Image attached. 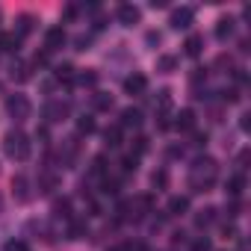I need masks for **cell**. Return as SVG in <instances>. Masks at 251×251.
Here are the masks:
<instances>
[{"label": "cell", "instance_id": "1", "mask_svg": "<svg viewBox=\"0 0 251 251\" xmlns=\"http://www.w3.org/2000/svg\"><path fill=\"white\" fill-rule=\"evenodd\" d=\"M216 177H219L216 160L213 157H198L192 163V172H189V186H192V192H207L216 183Z\"/></svg>", "mask_w": 251, "mask_h": 251}, {"label": "cell", "instance_id": "2", "mask_svg": "<svg viewBox=\"0 0 251 251\" xmlns=\"http://www.w3.org/2000/svg\"><path fill=\"white\" fill-rule=\"evenodd\" d=\"M3 151H6V157H12V160H18V163L30 160V151H33L30 136H27L24 130H9V133L3 136Z\"/></svg>", "mask_w": 251, "mask_h": 251}, {"label": "cell", "instance_id": "3", "mask_svg": "<svg viewBox=\"0 0 251 251\" xmlns=\"http://www.w3.org/2000/svg\"><path fill=\"white\" fill-rule=\"evenodd\" d=\"M6 112H9L15 121H27L30 112H33V103H30L27 95H9V98H6Z\"/></svg>", "mask_w": 251, "mask_h": 251}, {"label": "cell", "instance_id": "4", "mask_svg": "<svg viewBox=\"0 0 251 251\" xmlns=\"http://www.w3.org/2000/svg\"><path fill=\"white\" fill-rule=\"evenodd\" d=\"M192 18H195V9H192V6H180V9H172L169 24H172L175 30H186V27L192 24Z\"/></svg>", "mask_w": 251, "mask_h": 251}, {"label": "cell", "instance_id": "5", "mask_svg": "<svg viewBox=\"0 0 251 251\" xmlns=\"http://www.w3.org/2000/svg\"><path fill=\"white\" fill-rule=\"evenodd\" d=\"M68 112H71L68 100H48V106H45V118L48 121H62V118H68Z\"/></svg>", "mask_w": 251, "mask_h": 251}, {"label": "cell", "instance_id": "6", "mask_svg": "<svg viewBox=\"0 0 251 251\" xmlns=\"http://www.w3.org/2000/svg\"><path fill=\"white\" fill-rule=\"evenodd\" d=\"M12 195H15L18 204H27V201L33 198V192H30V180H27L24 175H15V177H12Z\"/></svg>", "mask_w": 251, "mask_h": 251}, {"label": "cell", "instance_id": "7", "mask_svg": "<svg viewBox=\"0 0 251 251\" xmlns=\"http://www.w3.org/2000/svg\"><path fill=\"white\" fill-rule=\"evenodd\" d=\"M65 42H68V36H65L62 27H50V30L45 33V50H48V53H50V50H59Z\"/></svg>", "mask_w": 251, "mask_h": 251}, {"label": "cell", "instance_id": "8", "mask_svg": "<svg viewBox=\"0 0 251 251\" xmlns=\"http://www.w3.org/2000/svg\"><path fill=\"white\" fill-rule=\"evenodd\" d=\"M139 18H142V12H139L133 3H121V6H118V24L133 27V24H139Z\"/></svg>", "mask_w": 251, "mask_h": 251}, {"label": "cell", "instance_id": "9", "mask_svg": "<svg viewBox=\"0 0 251 251\" xmlns=\"http://www.w3.org/2000/svg\"><path fill=\"white\" fill-rule=\"evenodd\" d=\"M145 89H148V77L139 74V71L124 80V92H127V95H145Z\"/></svg>", "mask_w": 251, "mask_h": 251}, {"label": "cell", "instance_id": "10", "mask_svg": "<svg viewBox=\"0 0 251 251\" xmlns=\"http://www.w3.org/2000/svg\"><path fill=\"white\" fill-rule=\"evenodd\" d=\"M139 124H142V109H136V106H127V109H121V121H118V127H139Z\"/></svg>", "mask_w": 251, "mask_h": 251}, {"label": "cell", "instance_id": "11", "mask_svg": "<svg viewBox=\"0 0 251 251\" xmlns=\"http://www.w3.org/2000/svg\"><path fill=\"white\" fill-rule=\"evenodd\" d=\"M36 186H39V192H42V195H53V192L59 189V175H53V172H42Z\"/></svg>", "mask_w": 251, "mask_h": 251}, {"label": "cell", "instance_id": "12", "mask_svg": "<svg viewBox=\"0 0 251 251\" xmlns=\"http://www.w3.org/2000/svg\"><path fill=\"white\" fill-rule=\"evenodd\" d=\"M225 192H227V198H239V195L245 192V175H242V172L230 175V177L225 180Z\"/></svg>", "mask_w": 251, "mask_h": 251}, {"label": "cell", "instance_id": "13", "mask_svg": "<svg viewBox=\"0 0 251 251\" xmlns=\"http://www.w3.org/2000/svg\"><path fill=\"white\" fill-rule=\"evenodd\" d=\"M33 30H36V15H30V12L18 15V24H15V36H18V39H24V36H30Z\"/></svg>", "mask_w": 251, "mask_h": 251}, {"label": "cell", "instance_id": "14", "mask_svg": "<svg viewBox=\"0 0 251 251\" xmlns=\"http://www.w3.org/2000/svg\"><path fill=\"white\" fill-rule=\"evenodd\" d=\"M175 127L177 130H195V112L192 109H180L175 115Z\"/></svg>", "mask_w": 251, "mask_h": 251}, {"label": "cell", "instance_id": "15", "mask_svg": "<svg viewBox=\"0 0 251 251\" xmlns=\"http://www.w3.org/2000/svg\"><path fill=\"white\" fill-rule=\"evenodd\" d=\"M74 77H77V71H74L71 62H62V65L53 68V80L56 83H74Z\"/></svg>", "mask_w": 251, "mask_h": 251}, {"label": "cell", "instance_id": "16", "mask_svg": "<svg viewBox=\"0 0 251 251\" xmlns=\"http://www.w3.org/2000/svg\"><path fill=\"white\" fill-rule=\"evenodd\" d=\"M9 74H12V80H15V83H27V80L33 77V65H30V62H15Z\"/></svg>", "mask_w": 251, "mask_h": 251}, {"label": "cell", "instance_id": "17", "mask_svg": "<svg viewBox=\"0 0 251 251\" xmlns=\"http://www.w3.org/2000/svg\"><path fill=\"white\" fill-rule=\"evenodd\" d=\"M154 106H157V115H169V112H172V92H169V89H160Z\"/></svg>", "mask_w": 251, "mask_h": 251}, {"label": "cell", "instance_id": "18", "mask_svg": "<svg viewBox=\"0 0 251 251\" xmlns=\"http://www.w3.org/2000/svg\"><path fill=\"white\" fill-rule=\"evenodd\" d=\"M169 216H183L186 210H189V198L186 195H175V198H169Z\"/></svg>", "mask_w": 251, "mask_h": 251}, {"label": "cell", "instance_id": "19", "mask_svg": "<svg viewBox=\"0 0 251 251\" xmlns=\"http://www.w3.org/2000/svg\"><path fill=\"white\" fill-rule=\"evenodd\" d=\"M213 222H216V207H204V210H198V213H195V227H198V230L210 227Z\"/></svg>", "mask_w": 251, "mask_h": 251}, {"label": "cell", "instance_id": "20", "mask_svg": "<svg viewBox=\"0 0 251 251\" xmlns=\"http://www.w3.org/2000/svg\"><path fill=\"white\" fill-rule=\"evenodd\" d=\"M183 48H186V56H201V50H204V36L192 33V36L183 42Z\"/></svg>", "mask_w": 251, "mask_h": 251}, {"label": "cell", "instance_id": "21", "mask_svg": "<svg viewBox=\"0 0 251 251\" xmlns=\"http://www.w3.org/2000/svg\"><path fill=\"white\" fill-rule=\"evenodd\" d=\"M233 24H236L233 18H222V21L216 24V39H219V42H227V39L233 36Z\"/></svg>", "mask_w": 251, "mask_h": 251}, {"label": "cell", "instance_id": "22", "mask_svg": "<svg viewBox=\"0 0 251 251\" xmlns=\"http://www.w3.org/2000/svg\"><path fill=\"white\" fill-rule=\"evenodd\" d=\"M103 142H106V148H121V127L118 124H112V127L103 130Z\"/></svg>", "mask_w": 251, "mask_h": 251}, {"label": "cell", "instance_id": "23", "mask_svg": "<svg viewBox=\"0 0 251 251\" xmlns=\"http://www.w3.org/2000/svg\"><path fill=\"white\" fill-rule=\"evenodd\" d=\"M83 236H89L86 222H83V219H71V225H68V239H83Z\"/></svg>", "mask_w": 251, "mask_h": 251}, {"label": "cell", "instance_id": "24", "mask_svg": "<svg viewBox=\"0 0 251 251\" xmlns=\"http://www.w3.org/2000/svg\"><path fill=\"white\" fill-rule=\"evenodd\" d=\"M18 45H21V39H18L15 33H0V50H3V53L18 50Z\"/></svg>", "mask_w": 251, "mask_h": 251}, {"label": "cell", "instance_id": "25", "mask_svg": "<svg viewBox=\"0 0 251 251\" xmlns=\"http://www.w3.org/2000/svg\"><path fill=\"white\" fill-rule=\"evenodd\" d=\"M157 71H160V74H172V71H177V56H172V53L160 56V59H157Z\"/></svg>", "mask_w": 251, "mask_h": 251}, {"label": "cell", "instance_id": "26", "mask_svg": "<svg viewBox=\"0 0 251 251\" xmlns=\"http://www.w3.org/2000/svg\"><path fill=\"white\" fill-rule=\"evenodd\" d=\"M95 133V118L92 115H80L77 118V136H89Z\"/></svg>", "mask_w": 251, "mask_h": 251}, {"label": "cell", "instance_id": "27", "mask_svg": "<svg viewBox=\"0 0 251 251\" xmlns=\"http://www.w3.org/2000/svg\"><path fill=\"white\" fill-rule=\"evenodd\" d=\"M53 216L71 219V198H56V201H53Z\"/></svg>", "mask_w": 251, "mask_h": 251}, {"label": "cell", "instance_id": "28", "mask_svg": "<svg viewBox=\"0 0 251 251\" xmlns=\"http://www.w3.org/2000/svg\"><path fill=\"white\" fill-rule=\"evenodd\" d=\"M92 100H95V109H100V112H109V109H112V98L103 95V92H95Z\"/></svg>", "mask_w": 251, "mask_h": 251}, {"label": "cell", "instance_id": "29", "mask_svg": "<svg viewBox=\"0 0 251 251\" xmlns=\"http://www.w3.org/2000/svg\"><path fill=\"white\" fill-rule=\"evenodd\" d=\"M151 186H154L157 192L166 189V186H169V172H166V169H157V172L151 175Z\"/></svg>", "mask_w": 251, "mask_h": 251}, {"label": "cell", "instance_id": "30", "mask_svg": "<svg viewBox=\"0 0 251 251\" xmlns=\"http://www.w3.org/2000/svg\"><path fill=\"white\" fill-rule=\"evenodd\" d=\"M118 189H121V180L118 177H103L100 180V192L103 195H118Z\"/></svg>", "mask_w": 251, "mask_h": 251}, {"label": "cell", "instance_id": "31", "mask_svg": "<svg viewBox=\"0 0 251 251\" xmlns=\"http://www.w3.org/2000/svg\"><path fill=\"white\" fill-rule=\"evenodd\" d=\"M92 175H98V177H106V157H103V154H98V157L92 160Z\"/></svg>", "mask_w": 251, "mask_h": 251}, {"label": "cell", "instance_id": "32", "mask_svg": "<svg viewBox=\"0 0 251 251\" xmlns=\"http://www.w3.org/2000/svg\"><path fill=\"white\" fill-rule=\"evenodd\" d=\"M136 166H139V157H133V154H127V157L121 160V172H124V175H133Z\"/></svg>", "mask_w": 251, "mask_h": 251}, {"label": "cell", "instance_id": "33", "mask_svg": "<svg viewBox=\"0 0 251 251\" xmlns=\"http://www.w3.org/2000/svg\"><path fill=\"white\" fill-rule=\"evenodd\" d=\"M74 83H80V86H89V89H92V86L98 83V74H95V71H83V74H77V77H74Z\"/></svg>", "mask_w": 251, "mask_h": 251}, {"label": "cell", "instance_id": "34", "mask_svg": "<svg viewBox=\"0 0 251 251\" xmlns=\"http://www.w3.org/2000/svg\"><path fill=\"white\" fill-rule=\"evenodd\" d=\"M225 213H227V219H236V216L242 213V201H239V198H227V207H225Z\"/></svg>", "mask_w": 251, "mask_h": 251}, {"label": "cell", "instance_id": "35", "mask_svg": "<svg viewBox=\"0 0 251 251\" xmlns=\"http://www.w3.org/2000/svg\"><path fill=\"white\" fill-rule=\"evenodd\" d=\"M145 151H148V136H136V142H133V151H130V154H133V157H142Z\"/></svg>", "mask_w": 251, "mask_h": 251}, {"label": "cell", "instance_id": "36", "mask_svg": "<svg viewBox=\"0 0 251 251\" xmlns=\"http://www.w3.org/2000/svg\"><path fill=\"white\" fill-rule=\"evenodd\" d=\"M213 248V242L207 239V236H198V239H192V245H189V251H210Z\"/></svg>", "mask_w": 251, "mask_h": 251}, {"label": "cell", "instance_id": "37", "mask_svg": "<svg viewBox=\"0 0 251 251\" xmlns=\"http://www.w3.org/2000/svg\"><path fill=\"white\" fill-rule=\"evenodd\" d=\"M80 15V6H74V3H68L65 9H62V21H74Z\"/></svg>", "mask_w": 251, "mask_h": 251}, {"label": "cell", "instance_id": "38", "mask_svg": "<svg viewBox=\"0 0 251 251\" xmlns=\"http://www.w3.org/2000/svg\"><path fill=\"white\" fill-rule=\"evenodd\" d=\"M48 56H50L48 50H39V53L33 56V62H30V65H33V68H45V65H48Z\"/></svg>", "mask_w": 251, "mask_h": 251}, {"label": "cell", "instance_id": "39", "mask_svg": "<svg viewBox=\"0 0 251 251\" xmlns=\"http://www.w3.org/2000/svg\"><path fill=\"white\" fill-rule=\"evenodd\" d=\"M6 251H30V245L24 239H9L6 242Z\"/></svg>", "mask_w": 251, "mask_h": 251}, {"label": "cell", "instance_id": "40", "mask_svg": "<svg viewBox=\"0 0 251 251\" xmlns=\"http://www.w3.org/2000/svg\"><path fill=\"white\" fill-rule=\"evenodd\" d=\"M189 80H192V86H201V83H204V80H207V68H195V71H192V77H189Z\"/></svg>", "mask_w": 251, "mask_h": 251}, {"label": "cell", "instance_id": "41", "mask_svg": "<svg viewBox=\"0 0 251 251\" xmlns=\"http://www.w3.org/2000/svg\"><path fill=\"white\" fill-rule=\"evenodd\" d=\"M222 98H225L227 103H236L242 95H239V89H233V86H230V89H225V92H222Z\"/></svg>", "mask_w": 251, "mask_h": 251}, {"label": "cell", "instance_id": "42", "mask_svg": "<svg viewBox=\"0 0 251 251\" xmlns=\"http://www.w3.org/2000/svg\"><path fill=\"white\" fill-rule=\"evenodd\" d=\"M145 42H148V48H157V45H160V42H163V36H160V33H157V30H151V33H148V36H145Z\"/></svg>", "mask_w": 251, "mask_h": 251}, {"label": "cell", "instance_id": "43", "mask_svg": "<svg viewBox=\"0 0 251 251\" xmlns=\"http://www.w3.org/2000/svg\"><path fill=\"white\" fill-rule=\"evenodd\" d=\"M89 45H92L89 36H77V39H74V48H77V50H89Z\"/></svg>", "mask_w": 251, "mask_h": 251}, {"label": "cell", "instance_id": "44", "mask_svg": "<svg viewBox=\"0 0 251 251\" xmlns=\"http://www.w3.org/2000/svg\"><path fill=\"white\" fill-rule=\"evenodd\" d=\"M192 145H195V148H201V145H207V133H201V130H195V133H192Z\"/></svg>", "mask_w": 251, "mask_h": 251}, {"label": "cell", "instance_id": "45", "mask_svg": "<svg viewBox=\"0 0 251 251\" xmlns=\"http://www.w3.org/2000/svg\"><path fill=\"white\" fill-rule=\"evenodd\" d=\"M216 65H219V68H230V65H233V59H230V56H225V53H222V56H219V59H216Z\"/></svg>", "mask_w": 251, "mask_h": 251}, {"label": "cell", "instance_id": "46", "mask_svg": "<svg viewBox=\"0 0 251 251\" xmlns=\"http://www.w3.org/2000/svg\"><path fill=\"white\" fill-rule=\"evenodd\" d=\"M222 233H225V239H236V227H233V225H225Z\"/></svg>", "mask_w": 251, "mask_h": 251}, {"label": "cell", "instance_id": "47", "mask_svg": "<svg viewBox=\"0 0 251 251\" xmlns=\"http://www.w3.org/2000/svg\"><path fill=\"white\" fill-rule=\"evenodd\" d=\"M239 127H242V130H248V127H251V112H242V121H239Z\"/></svg>", "mask_w": 251, "mask_h": 251}, {"label": "cell", "instance_id": "48", "mask_svg": "<svg viewBox=\"0 0 251 251\" xmlns=\"http://www.w3.org/2000/svg\"><path fill=\"white\" fill-rule=\"evenodd\" d=\"M36 139H42V145H48V127H39L36 130Z\"/></svg>", "mask_w": 251, "mask_h": 251}, {"label": "cell", "instance_id": "49", "mask_svg": "<svg viewBox=\"0 0 251 251\" xmlns=\"http://www.w3.org/2000/svg\"><path fill=\"white\" fill-rule=\"evenodd\" d=\"M245 163H248V151H242V154H239V169H245Z\"/></svg>", "mask_w": 251, "mask_h": 251}, {"label": "cell", "instance_id": "50", "mask_svg": "<svg viewBox=\"0 0 251 251\" xmlns=\"http://www.w3.org/2000/svg\"><path fill=\"white\" fill-rule=\"evenodd\" d=\"M109 251H127V245H115V248H109Z\"/></svg>", "mask_w": 251, "mask_h": 251}, {"label": "cell", "instance_id": "51", "mask_svg": "<svg viewBox=\"0 0 251 251\" xmlns=\"http://www.w3.org/2000/svg\"><path fill=\"white\" fill-rule=\"evenodd\" d=\"M0 213H3V198H0Z\"/></svg>", "mask_w": 251, "mask_h": 251}]
</instances>
